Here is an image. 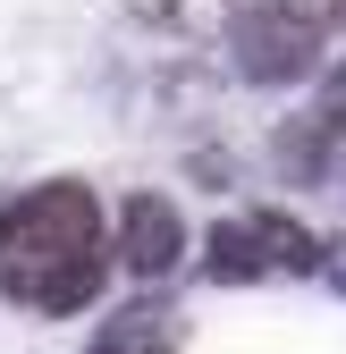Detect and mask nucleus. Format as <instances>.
Segmentation results:
<instances>
[{"label": "nucleus", "instance_id": "8", "mask_svg": "<svg viewBox=\"0 0 346 354\" xmlns=\"http://www.w3.org/2000/svg\"><path fill=\"white\" fill-rule=\"evenodd\" d=\"M295 9H304L321 34H329V26H346V0H295Z\"/></svg>", "mask_w": 346, "mask_h": 354}, {"label": "nucleus", "instance_id": "4", "mask_svg": "<svg viewBox=\"0 0 346 354\" xmlns=\"http://www.w3.org/2000/svg\"><path fill=\"white\" fill-rule=\"evenodd\" d=\"M118 261L136 279H169L186 261V211L169 194H127L118 203Z\"/></svg>", "mask_w": 346, "mask_h": 354}, {"label": "nucleus", "instance_id": "3", "mask_svg": "<svg viewBox=\"0 0 346 354\" xmlns=\"http://www.w3.org/2000/svg\"><path fill=\"white\" fill-rule=\"evenodd\" d=\"M220 42H228V68L245 84H295V76L321 68V42L329 34L295 9V0H253V9H228Z\"/></svg>", "mask_w": 346, "mask_h": 354}, {"label": "nucleus", "instance_id": "2", "mask_svg": "<svg viewBox=\"0 0 346 354\" xmlns=\"http://www.w3.org/2000/svg\"><path fill=\"white\" fill-rule=\"evenodd\" d=\"M203 270L220 287H245V279H313L321 270V236L287 211H237L203 236Z\"/></svg>", "mask_w": 346, "mask_h": 354}, {"label": "nucleus", "instance_id": "1", "mask_svg": "<svg viewBox=\"0 0 346 354\" xmlns=\"http://www.w3.org/2000/svg\"><path fill=\"white\" fill-rule=\"evenodd\" d=\"M102 279H110L102 203L76 177H51V186H26L0 203V295L9 304L76 313V304L102 295Z\"/></svg>", "mask_w": 346, "mask_h": 354}, {"label": "nucleus", "instance_id": "5", "mask_svg": "<svg viewBox=\"0 0 346 354\" xmlns=\"http://www.w3.org/2000/svg\"><path fill=\"white\" fill-rule=\"evenodd\" d=\"M178 346H186V313L161 304V295H136V304H118V313L93 329L84 354H178Z\"/></svg>", "mask_w": 346, "mask_h": 354}, {"label": "nucleus", "instance_id": "6", "mask_svg": "<svg viewBox=\"0 0 346 354\" xmlns=\"http://www.w3.org/2000/svg\"><path fill=\"white\" fill-rule=\"evenodd\" d=\"M144 26H169V34H220L237 0H127Z\"/></svg>", "mask_w": 346, "mask_h": 354}, {"label": "nucleus", "instance_id": "9", "mask_svg": "<svg viewBox=\"0 0 346 354\" xmlns=\"http://www.w3.org/2000/svg\"><path fill=\"white\" fill-rule=\"evenodd\" d=\"M321 279H338V287H346V236H329V245H321Z\"/></svg>", "mask_w": 346, "mask_h": 354}, {"label": "nucleus", "instance_id": "7", "mask_svg": "<svg viewBox=\"0 0 346 354\" xmlns=\"http://www.w3.org/2000/svg\"><path fill=\"white\" fill-rule=\"evenodd\" d=\"M313 127H329V136H346V59L329 68V84H321V118Z\"/></svg>", "mask_w": 346, "mask_h": 354}]
</instances>
